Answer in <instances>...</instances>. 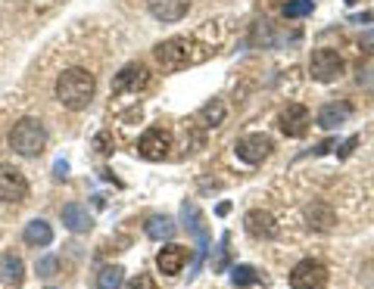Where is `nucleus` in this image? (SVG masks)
Instances as JSON below:
<instances>
[{"instance_id":"nucleus-1","label":"nucleus","mask_w":374,"mask_h":289,"mask_svg":"<svg viewBox=\"0 0 374 289\" xmlns=\"http://www.w3.org/2000/svg\"><path fill=\"white\" fill-rule=\"evenodd\" d=\"M94 90H97V81H94V75L88 69H66L60 78H57V100L66 109H72V112H81V109H88V103L94 100Z\"/></svg>"},{"instance_id":"nucleus-2","label":"nucleus","mask_w":374,"mask_h":289,"mask_svg":"<svg viewBox=\"0 0 374 289\" xmlns=\"http://www.w3.org/2000/svg\"><path fill=\"white\" fill-rule=\"evenodd\" d=\"M153 57L166 72H181V69H187V66L203 62L206 53H203V47L197 41H191V37H184V35H175V37H166V41L156 44Z\"/></svg>"},{"instance_id":"nucleus-3","label":"nucleus","mask_w":374,"mask_h":289,"mask_svg":"<svg viewBox=\"0 0 374 289\" xmlns=\"http://www.w3.org/2000/svg\"><path fill=\"white\" fill-rule=\"evenodd\" d=\"M47 146V128L38 119H19L13 124L10 131V150L26 155V159H31V155H41Z\"/></svg>"},{"instance_id":"nucleus-4","label":"nucleus","mask_w":374,"mask_h":289,"mask_svg":"<svg viewBox=\"0 0 374 289\" xmlns=\"http://www.w3.org/2000/svg\"><path fill=\"white\" fill-rule=\"evenodd\" d=\"M346 72V62L337 50H331V47H318V50H312V59H309V75L315 78L318 84H331L337 81V78Z\"/></svg>"},{"instance_id":"nucleus-5","label":"nucleus","mask_w":374,"mask_h":289,"mask_svg":"<svg viewBox=\"0 0 374 289\" xmlns=\"http://www.w3.org/2000/svg\"><path fill=\"white\" fill-rule=\"evenodd\" d=\"M28 196V181L19 168H13L10 162H0V202L6 206H19Z\"/></svg>"},{"instance_id":"nucleus-6","label":"nucleus","mask_w":374,"mask_h":289,"mask_svg":"<svg viewBox=\"0 0 374 289\" xmlns=\"http://www.w3.org/2000/svg\"><path fill=\"white\" fill-rule=\"evenodd\" d=\"M234 153H237V159L246 162V165H259V162H265L275 153V140L268 134H244L234 143Z\"/></svg>"},{"instance_id":"nucleus-7","label":"nucleus","mask_w":374,"mask_h":289,"mask_svg":"<svg viewBox=\"0 0 374 289\" xmlns=\"http://www.w3.org/2000/svg\"><path fill=\"white\" fill-rule=\"evenodd\" d=\"M171 153V134L166 128H147L137 140V155L147 162H162Z\"/></svg>"},{"instance_id":"nucleus-8","label":"nucleus","mask_w":374,"mask_h":289,"mask_svg":"<svg viewBox=\"0 0 374 289\" xmlns=\"http://www.w3.org/2000/svg\"><path fill=\"white\" fill-rule=\"evenodd\" d=\"M290 286L293 289H324L327 286V268L318 259H302L290 271Z\"/></svg>"},{"instance_id":"nucleus-9","label":"nucleus","mask_w":374,"mask_h":289,"mask_svg":"<svg viewBox=\"0 0 374 289\" xmlns=\"http://www.w3.org/2000/svg\"><path fill=\"white\" fill-rule=\"evenodd\" d=\"M150 84V69L144 62H128V66L119 69V75L113 78V93H137Z\"/></svg>"},{"instance_id":"nucleus-10","label":"nucleus","mask_w":374,"mask_h":289,"mask_svg":"<svg viewBox=\"0 0 374 289\" xmlns=\"http://www.w3.org/2000/svg\"><path fill=\"white\" fill-rule=\"evenodd\" d=\"M278 128L287 137H302L309 131V109L302 103H287V109L278 115Z\"/></svg>"},{"instance_id":"nucleus-11","label":"nucleus","mask_w":374,"mask_h":289,"mask_svg":"<svg viewBox=\"0 0 374 289\" xmlns=\"http://www.w3.org/2000/svg\"><path fill=\"white\" fill-rule=\"evenodd\" d=\"M244 228L253 240H275L278 237V221L271 212H265V208H253L246 218H244Z\"/></svg>"},{"instance_id":"nucleus-12","label":"nucleus","mask_w":374,"mask_h":289,"mask_svg":"<svg viewBox=\"0 0 374 289\" xmlns=\"http://www.w3.org/2000/svg\"><path fill=\"white\" fill-rule=\"evenodd\" d=\"M187 264V249L178 246V243H169L159 249V255H156V268L162 271L166 277H178L181 274V268Z\"/></svg>"},{"instance_id":"nucleus-13","label":"nucleus","mask_w":374,"mask_h":289,"mask_svg":"<svg viewBox=\"0 0 374 289\" xmlns=\"http://www.w3.org/2000/svg\"><path fill=\"white\" fill-rule=\"evenodd\" d=\"M147 10L159 22H178L191 10V0H147Z\"/></svg>"},{"instance_id":"nucleus-14","label":"nucleus","mask_w":374,"mask_h":289,"mask_svg":"<svg viewBox=\"0 0 374 289\" xmlns=\"http://www.w3.org/2000/svg\"><path fill=\"white\" fill-rule=\"evenodd\" d=\"M349 115H353V106L343 103V100H331V103H324L322 109H318L315 122H318V128L331 131V128H340V124L346 122Z\"/></svg>"},{"instance_id":"nucleus-15","label":"nucleus","mask_w":374,"mask_h":289,"mask_svg":"<svg viewBox=\"0 0 374 289\" xmlns=\"http://www.w3.org/2000/svg\"><path fill=\"white\" fill-rule=\"evenodd\" d=\"M60 215H62V224H66L72 233H88L94 228V218H91V212L81 206V202H66Z\"/></svg>"},{"instance_id":"nucleus-16","label":"nucleus","mask_w":374,"mask_h":289,"mask_svg":"<svg viewBox=\"0 0 374 289\" xmlns=\"http://www.w3.org/2000/svg\"><path fill=\"white\" fill-rule=\"evenodd\" d=\"M0 280H4L6 286H13V289H19L22 283H26V264H22L19 255H13V252L0 255Z\"/></svg>"},{"instance_id":"nucleus-17","label":"nucleus","mask_w":374,"mask_h":289,"mask_svg":"<svg viewBox=\"0 0 374 289\" xmlns=\"http://www.w3.org/2000/svg\"><path fill=\"white\" fill-rule=\"evenodd\" d=\"M22 240H26L28 246H35V249H44V246L53 243V228L44 221V218H35V221L26 224V230H22Z\"/></svg>"},{"instance_id":"nucleus-18","label":"nucleus","mask_w":374,"mask_h":289,"mask_svg":"<svg viewBox=\"0 0 374 289\" xmlns=\"http://www.w3.org/2000/svg\"><path fill=\"white\" fill-rule=\"evenodd\" d=\"M306 221H309V228L312 230H331L334 228V221H337V218H334V208L327 206V202H312V206L306 208Z\"/></svg>"},{"instance_id":"nucleus-19","label":"nucleus","mask_w":374,"mask_h":289,"mask_svg":"<svg viewBox=\"0 0 374 289\" xmlns=\"http://www.w3.org/2000/svg\"><path fill=\"white\" fill-rule=\"evenodd\" d=\"M178 230V224L171 221L169 215H153L150 221H147V237L150 240H171Z\"/></svg>"},{"instance_id":"nucleus-20","label":"nucleus","mask_w":374,"mask_h":289,"mask_svg":"<svg viewBox=\"0 0 374 289\" xmlns=\"http://www.w3.org/2000/svg\"><path fill=\"white\" fill-rule=\"evenodd\" d=\"M225 112H228V109H225L222 100H212V103H206V106L200 109L197 119H200L203 124H206V128H218V124L225 122Z\"/></svg>"},{"instance_id":"nucleus-21","label":"nucleus","mask_w":374,"mask_h":289,"mask_svg":"<svg viewBox=\"0 0 374 289\" xmlns=\"http://www.w3.org/2000/svg\"><path fill=\"white\" fill-rule=\"evenodd\" d=\"M125 286V271L119 264H109V268H100L97 274V289H122Z\"/></svg>"},{"instance_id":"nucleus-22","label":"nucleus","mask_w":374,"mask_h":289,"mask_svg":"<svg viewBox=\"0 0 374 289\" xmlns=\"http://www.w3.org/2000/svg\"><path fill=\"white\" fill-rule=\"evenodd\" d=\"M231 283L234 286H256V283H262V274L253 268V264H234L231 268Z\"/></svg>"},{"instance_id":"nucleus-23","label":"nucleus","mask_w":374,"mask_h":289,"mask_svg":"<svg viewBox=\"0 0 374 289\" xmlns=\"http://www.w3.org/2000/svg\"><path fill=\"white\" fill-rule=\"evenodd\" d=\"M312 10H315L312 0H287V4H284L287 19H302V16H312Z\"/></svg>"},{"instance_id":"nucleus-24","label":"nucleus","mask_w":374,"mask_h":289,"mask_svg":"<svg viewBox=\"0 0 374 289\" xmlns=\"http://www.w3.org/2000/svg\"><path fill=\"white\" fill-rule=\"evenodd\" d=\"M60 271V259L57 255H44L41 261H38V277H53Z\"/></svg>"},{"instance_id":"nucleus-25","label":"nucleus","mask_w":374,"mask_h":289,"mask_svg":"<svg viewBox=\"0 0 374 289\" xmlns=\"http://www.w3.org/2000/svg\"><path fill=\"white\" fill-rule=\"evenodd\" d=\"M228 246H231V237L225 233V237H222V246H218V259L212 261V271H225V268H228Z\"/></svg>"},{"instance_id":"nucleus-26","label":"nucleus","mask_w":374,"mask_h":289,"mask_svg":"<svg viewBox=\"0 0 374 289\" xmlns=\"http://www.w3.org/2000/svg\"><path fill=\"white\" fill-rule=\"evenodd\" d=\"M94 150H97L100 155H109V153H113V134H109V131H100V134L94 137Z\"/></svg>"},{"instance_id":"nucleus-27","label":"nucleus","mask_w":374,"mask_h":289,"mask_svg":"<svg viewBox=\"0 0 374 289\" xmlns=\"http://www.w3.org/2000/svg\"><path fill=\"white\" fill-rule=\"evenodd\" d=\"M125 289H156V280H153L150 274H137Z\"/></svg>"},{"instance_id":"nucleus-28","label":"nucleus","mask_w":374,"mask_h":289,"mask_svg":"<svg viewBox=\"0 0 374 289\" xmlns=\"http://www.w3.org/2000/svg\"><path fill=\"white\" fill-rule=\"evenodd\" d=\"M358 47H362V53H371V57H374V28L362 31V37H358Z\"/></svg>"},{"instance_id":"nucleus-29","label":"nucleus","mask_w":374,"mask_h":289,"mask_svg":"<svg viewBox=\"0 0 374 289\" xmlns=\"http://www.w3.org/2000/svg\"><path fill=\"white\" fill-rule=\"evenodd\" d=\"M358 84H362V88H374V66L358 69Z\"/></svg>"},{"instance_id":"nucleus-30","label":"nucleus","mask_w":374,"mask_h":289,"mask_svg":"<svg viewBox=\"0 0 374 289\" xmlns=\"http://www.w3.org/2000/svg\"><path fill=\"white\" fill-rule=\"evenodd\" d=\"M356 143H358V137H349V140H346V143H343V146H340V159H346V155H349V153H353V146H356Z\"/></svg>"},{"instance_id":"nucleus-31","label":"nucleus","mask_w":374,"mask_h":289,"mask_svg":"<svg viewBox=\"0 0 374 289\" xmlns=\"http://www.w3.org/2000/svg\"><path fill=\"white\" fill-rule=\"evenodd\" d=\"M374 13H362V16H349V22H371Z\"/></svg>"},{"instance_id":"nucleus-32","label":"nucleus","mask_w":374,"mask_h":289,"mask_svg":"<svg viewBox=\"0 0 374 289\" xmlns=\"http://www.w3.org/2000/svg\"><path fill=\"white\" fill-rule=\"evenodd\" d=\"M53 171H57V177H66V171H69V165H66V162H57V168H53Z\"/></svg>"},{"instance_id":"nucleus-33","label":"nucleus","mask_w":374,"mask_h":289,"mask_svg":"<svg viewBox=\"0 0 374 289\" xmlns=\"http://www.w3.org/2000/svg\"><path fill=\"white\" fill-rule=\"evenodd\" d=\"M346 4H349V6H356V4H362V0H346Z\"/></svg>"},{"instance_id":"nucleus-34","label":"nucleus","mask_w":374,"mask_h":289,"mask_svg":"<svg viewBox=\"0 0 374 289\" xmlns=\"http://www.w3.org/2000/svg\"><path fill=\"white\" fill-rule=\"evenodd\" d=\"M47 289H57V286H47Z\"/></svg>"}]
</instances>
